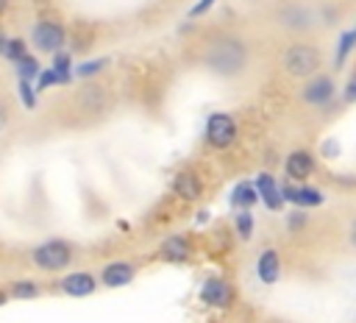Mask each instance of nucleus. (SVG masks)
<instances>
[{"mask_svg":"<svg viewBox=\"0 0 356 323\" xmlns=\"http://www.w3.org/2000/svg\"><path fill=\"white\" fill-rule=\"evenodd\" d=\"M231 206L234 209H250L256 200H259V195H256V187H253V181H239V184H234V189H231Z\"/></svg>","mask_w":356,"mask_h":323,"instance_id":"obj_16","label":"nucleus"},{"mask_svg":"<svg viewBox=\"0 0 356 323\" xmlns=\"http://www.w3.org/2000/svg\"><path fill=\"white\" fill-rule=\"evenodd\" d=\"M256 276L261 284H273L278 281L281 276V259H278V251L275 248H264L256 259Z\"/></svg>","mask_w":356,"mask_h":323,"instance_id":"obj_14","label":"nucleus"},{"mask_svg":"<svg viewBox=\"0 0 356 323\" xmlns=\"http://www.w3.org/2000/svg\"><path fill=\"white\" fill-rule=\"evenodd\" d=\"M236 139V123L225 111H214L206 120V142L214 148H228Z\"/></svg>","mask_w":356,"mask_h":323,"instance_id":"obj_5","label":"nucleus"},{"mask_svg":"<svg viewBox=\"0 0 356 323\" xmlns=\"http://www.w3.org/2000/svg\"><path fill=\"white\" fill-rule=\"evenodd\" d=\"M281 187V198H284V203H292V206H298V209H314V206H320L325 198H323V192L320 189H314V187H309V184H289V181H284V184H278Z\"/></svg>","mask_w":356,"mask_h":323,"instance_id":"obj_7","label":"nucleus"},{"mask_svg":"<svg viewBox=\"0 0 356 323\" xmlns=\"http://www.w3.org/2000/svg\"><path fill=\"white\" fill-rule=\"evenodd\" d=\"M284 170H286V178H295V181H306L312 173H314V159L309 150H292L284 162Z\"/></svg>","mask_w":356,"mask_h":323,"instance_id":"obj_12","label":"nucleus"},{"mask_svg":"<svg viewBox=\"0 0 356 323\" xmlns=\"http://www.w3.org/2000/svg\"><path fill=\"white\" fill-rule=\"evenodd\" d=\"M348 239H350V245L356 248V220L350 223V228H348Z\"/></svg>","mask_w":356,"mask_h":323,"instance_id":"obj_29","label":"nucleus"},{"mask_svg":"<svg viewBox=\"0 0 356 323\" xmlns=\"http://www.w3.org/2000/svg\"><path fill=\"white\" fill-rule=\"evenodd\" d=\"M253 187H256L259 200H261V203H264L270 212H278V209L284 206L281 187H278V181H275L270 173H259V175H256V181H253Z\"/></svg>","mask_w":356,"mask_h":323,"instance_id":"obj_11","label":"nucleus"},{"mask_svg":"<svg viewBox=\"0 0 356 323\" xmlns=\"http://www.w3.org/2000/svg\"><path fill=\"white\" fill-rule=\"evenodd\" d=\"M50 67H53V70H56V75L61 78V86L72 84V56H70L67 50H58V53H53V61H50Z\"/></svg>","mask_w":356,"mask_h":323,"instance_id":"obj_21","label":"nucleus"},{"mask_svg":"<svg viewBox=\"0 0 356 323\" xmlns=\"http://www.w3.org/2000/svg\"><path fill=\"white\" fill-rule=\"evenodd\" d=\"M17 95H19V103H22L25 111H33L39 106V97H36L39 92L33 89L31 81H17Z\"/></svg>","mask_w":356,"mask_h":323,"instance_id":"obj_22","label":"nucleus"},{"mask_svg":"<svg viewBox=\"0 0 356 323\" xmlns=\"http://www.w3.org/2000/svg\"><path fill=\"white\" fill-rule=\"evenodd\" d=\"M25 53H31V50H28V42H25L22 36H8L6 50H3V58L14 64V61H17V58H22Z\"/></svg>","mask_w":356,"mask_h":323,"instance_id":"obj_23","label":"nucleus"},{"mask_svg":"<svg viewBox=\"0 0 356 323\" xmlns=\"http://www.w3.org/2000/svg\"><path fill=\"white\" fill-rule=\"evenodd\" d=\"M6 125V111H3V106H0V128Z\"/></svg>","mask_w":356,"mask_h":323,"instance_id":"obj_33","label":"nucleus"},{"mask_svg":"<svg viewBox=\"0 0 356 323\" xmlns=\"http://www.w3.org/2000/svg\"><path fill=\"white\" fill-rule=\"evenodd\" d=\"M42 287L39 281L33 278H14L11 287H8V298H17V301H31V298H39Z\"/></svg>","mask_w":356,"mask_h":323,"instance_id":"obj_18","label":"nucleus"},{"mask_svg":"<svg viewBox=\"0 0 356 323\" xmlns=\"http://www.w3.org/2000/svg\"><path fill=\"white\" fill-rule=\"evenodd\" d=\"M200 298H203V304L222 309V306H228V304L234 301V287H231L225 278L211 276V278L203 281V287H200Z\"/></svg>","mask_w":356,"mask_h":323,"instance_id":"obj_10","label":"nucleus"},{"mask_svg":"<svg viewBox=\"0 0 356 323\" xmlns=\"http://www.w3.org/2000/svg\"><path fill=\"white\" fill-rule=\"evenodd\" d=\"M159 253H161V259H167V262H186L189 253H192V245H189V239H186L184 234H172V237L161 239Z\"/></svg>","mask_w":356,"mask_h":323,"instance_id":"obj_15","label":"nucleus"},{"mask_svg":"<svg viewBox=\"0 0 356 323\" xmlns=\"http://www.w3.org/2000/svg\"><path fill=\"white\" fill-rule=\"evenodd\" d=\"M106 67H108V58H86V61L72 64V78H83V81H89V78L100 75Z\"/></svg>","mask_w":356,"mask_h":323,"instance_id":"obj_19","label":"nucleus"},{"mask_svg":"<svg viewBox=\"0 0 356 323\" xmlns=\"http://www.w3.org/2000/svg\"><path fill=\"white\" fill-rule=\"evenodd\" d=\"M72 259H75V248H72V242H67L61 237H50L44 242L33 245V251H31L33 267H39L44 273H61L72 265Z\"/></svg>","mask_w":356,"mask_h":323,"instance_id":"obj_2","label":"nucleus"},{"mask_svg":"<svg viewBox=\"0 0 356 323\" xmlns=\"http://www.w3.org/2000/svg\"><path fill=\"white\" fill-rule=\"evenodd\" d=\"M58 290L70 298H89L97 290V278L89 270H72L58 278Z\"/></svg>","mask_w":356,"mask_h":323,"instance_id":"obj_6","label":"nucleus"},{"mask_svg":"<svg viewBox=\"0 0 356 323\" xmlns=\"http://www.w3.org/2000/svg\"><path fill=\"white\" fill-rule=\"evenodd\" d=\"M214 3H217V0H197V3L189 8V17H192V19H195V17H203Z\"/></svg>","mask_w":356,"mask_h":323,"instance_id":"obj_28","label":"nucleus"},{"mask_svg":"<svg viewBox=\"0 0 356 323\" xmlns=\"http://www.w3.org/2000/svg\"><path fill=\"white\" fill-rule=\"evenodd\" d=\"M8 6H11V0H0V14H3V11L8 8Z\"/></svg>","mask_w":356,"mask_h":323,"instance_id":"obj_32","label":"nucleus"},{"mask_svg":"<svg viewBox=\"0 0 356 323\" xmlns=\"http://www.w3.org/2000/svg\"><path fill=\"white\" fill-rule=\"evenodd\" d=\"M31 45L44 53V56H53L58 50H64L67 45V28L56 19H39L31 25Z\"/></svg>","mask_w":356,"mask_h":323,"instance_id":"obj_4","label":"nucleus"},{"mask_svg":"<svg viewBox=\"0 0 356 323\" xmlns=\"http://www.w3.org/2000/svg\"><path fill=\"white\" fill-rule=\"evenodd\" d=\"M134 276H136V267L131 262H125V259H114V262H108V265L100 267V284L108 287V290H117V287L131 284Z\"/></svg>","mask_w":356,"mask_h":323,"instance_id":"obj_9","label":"nucleus"},{"mask_svg":"<svg viewBox=\"0 0 356 323\" xmlns=\"http://www.w3.org/2000/svg\"><path fill=\"white\" fill-rule=\"evenodd\" d=\"M320 64H323L320 47L317 45H309V42L286 45L284 53H281V67L292 78H312V75H317Z\"/></svg>","mask_w":356,"mask_h":323,"instance_id":"obj_3","label":"nucleus"},{"mask_svg":"<svg viewBox=\"0 0 356 323\" xmlns=\"http://www.w3.org/2000/svg\"><path fill=\"white\" fill-rule=\"evenodd\" d=\"M50 86H61V78L56 75L53 67H42L39 75H36V81H33V89H36V92H44V89H50Z\"/></svg>","mask_w":356,"mask_h":323,"instance_id":"obj_24","label":"nucleus"},{"mask_svg":"<svg viewBox=\"0 0 356 323\" xmlns=\"http://www.w3.org/2000/svg\"><path fill=\"white\" fill-rule=\"evenodd\" d=\"M342 100H345V103H356V72L348 78V84H345V89H342Z\"/></svg>","mask_w":356,"mask_h":323,"instance_id":"obj_27","label":"nucleus"},{"mask_svg":"<svg viewBox=\"0 0 356 323\" xmlns=\"http://www.w3.org/2000/svg\"><path fill=\"white\" fill-rule=\"evenodd\" d=\"M353 50H356V25L339 33V42H337V58H334V64H337V67H342Z\"/></svg>","mask_w":356,"mask_h":323,"instance_id":"obj_20","label":"nucleus"},{"mask_svg":"<svg viewBox=\"0 0 356 323\" xmlns=\"http://www.w3.org/2000/svg\"><path fill=\"white\" fill-rule=\"evenodd\" d=\"M337 95V84L331 75H312L303 86V100L309 106H328Z\"/></svg>","mask_w":356,"mask_h":323,"instance_id":"obj_8","label":"nucleus"},{"mask_svg":"<svg viewBox=\"0 0 356 323\" xmlns=\"http://www.w3.org/2000/svg\"><path fill=\"white\" fill-rule=\"evenodd\" d=\"M286 226H289L292 231H300V228L306 226V212H303V209L289 212V214H286Z\"/></svg>","mask_w":356,"mask_h":323,"instance_id":"obj_26","label":"nucleus"},{"mask_svg":"<svg viewBox=\"0 0 356 323\" xmlns=\"http://www.w3.org/2000/svg\"><path fill=\"white\" fill-rule=\"evenodd\" d=\"M203 61H206V67L211 72L225 75V78H234V75H239L248 67V45L239 42L236 36H217L206 47Z\"/></svg>","mask_w":356,"mask_h":323,"instance_id":"obj_1","label":"nucleus"},{"mask_svg":"<svg viewBox=\"0 0 356 323\" xmlns=\"http://www.w3.org/2000/svg\"><path fill=\"white\" fill-rule=\"evenodd\" d=\"M6 304H8V290L0 287V306H6Z\"/></svg>","mask_w":356,"mask_h":323,"instance_id":"obj_30","label":"nucleus"},{"mask_svg":"<svg viewBox=\"0 0 356 323\" xmlns=\"http://www.w3.org/2000/svg\"><path fill=\"white\" fill-rule=\"evenodd\" d=\"M172 192L184 200H197L203 195V184L192 170H181L172 175Z\"/></svg>","mask_w":356,"mask_h":323,"instance_id":"obj_13","label":"nucleus"},{"mask_svg":"<svg viewBox=\"0 0 356 323\" xmlns=\"http://www.w3.org/2000/svg\"><path fill=\"white\" fill-rule=\"evenodd\" d=\"M39 70H42V64H39V58L33 56V53H25L22 58H17L14 61V75H17V81H36V75H39Z\"/></svg>","mask_w":356,"mask_h":323,"instance_id":"obj_17","label":"nucleus"},{"mask_svg":"<svg viewBox=\"0 0 356 323\" xmlns=\"http://www.w3.org/2000/svg\"><path fill=\"white\" fill-rule=\"evenodd\" d=\"M236 234L242 237V239H250L253 237V214H250V209H242L239 214H236Z\"/></svg>","mask_w":356,"mask_h":323,"instance_id":"obj_25","label":"nucleus"},{"mask_svg":"<svg viewBox=\"0 0 356 323\" xmlns=\"http://www.w3.org/2000/svg\"><path fill=\"white\" fill-rule=\"evenodd\" d=\"M6 42H8V36L0 31V56H3V50H6Z\"/></svg>","mask_w":356,"mask_h":323,"instance_id":"obj_31","label":"nucleus"}]
</instances>
